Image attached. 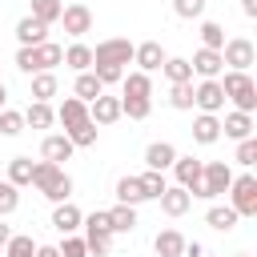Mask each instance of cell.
Segmentation results:
<instances>
[{
	"label": "cell",
	"instance_id": "obj_39",
	"mask_svg": "<svg viewBox=\"0 0 257 257\" xmlns=\"http://www.w3.org/2000/svg\"><path fill=\"white\" fill-rule=\"evenodd\" d=\"M0 133L4 137H20L24 133V116L16 108H0Z\"/></svg>",
	"mask_w": 257,
	"mask_h": 257
},
{
	"label": "cell",
	"instance_id": "obj_30",
	"mask_svg": "<svg viewBox=\"0 0 257 257\" xmlns=\"http://www.w3.org/2000/svg\"><path fill=\"white\" fill-rule=\"evenodd\" d=\"M141 201H145L141 181H137V177H120V181H116V205H133V209H137Z\"/></svg>",
	"mask_w": 257,
	"mask_h": 257
},
{
	"label": "cell",
	"instance_id": "obj_27",
	"mask_svg": "<svg viewBox=\"0 0 257 257\" xmlns=\"http://www.w3.org/2000/svg\"><path fill=\"white\" fill-rule=\"evenodd\" d=\"M153 249H157V257H181L185 237H181L177 229H161V233H157V241H153Z\"/></svg>",
	"mask_w": 257,
	"mask_h": 257
},
{
	"label": "cell",
	"instance_id": "obj_12",
	"mask_svg": "<svg viewBox=\"0 0 257 257\" xmlns=\"http://www.w3.org/2000/svg\"><path fill=\"white\" fill-rule=\"evenodd\" d=\"M76 149H72V141L64 137V133H48L44 141H40V157L44 161H52V165H60V161H68Z\"/></svg>",
	"mask_w": 257,
	"mask_h": 257
},
{
	"label": "cell",
	"instance_id": "obj_28",
	"mask_svg": "<svg viewBox=\"0 0 257 257\" xmlns=\"http://www.w3.org/2000/svg\"><path fill=\"white\" fill-rule=\"evenodd\" d=\"M72 92H76V100L92 104V100H96V96L104 92V84H100V80H96V72L88 68V72H80V76H76V88H72Z\"/></svg>",
	"mask_w": 257,
	"mask_h": 257
},
{
	"label": "cell",
	"instance_id": "obj_51",
	"mask_svg": "<svg viewBox=\"0 0 257 257\" xmlns=\"http://www.w3.org/2000/svg\"><path fill=\"white\" fill-rule=\"evenodd\" d=\"M241 12L245 16H257V0H241Z\"/></svg>",
	"mask_w": 257,
	"mask_h": 257
},
{
	"label": "cell",
	"instance_id": "obj_1",
	"mask_svg": "<svg viewBox=\"0 0 257 257\" xmlns=\"http://www.w3.org/2000/svg\"><path fill=\"white\" fill-rule=\"evenodd\" d=\"M217 84H221L225 100L237 104V112H253L257 108V84H253L249 72H225V76H217Z\"/></svg>",
	"mask_w": 257,
	"mask_h": 257
},
{
	"label": "cell",
	"instance_id": "obj_22",
	"mask_svg": "<svg viewBox=\"0 0 257 257\" xmlns=\"http://www.w3.org/2000/svg\"><path fill=\"white\" fill-rule=\"evenodd\" d=\"M20 116H24V124H28V128H52V120H56L52 104H44V100H32Z\"/></svg>",
	"mask_w": 257,
	"mask_h": 257
},
{
	"label": "cell",
	"instance_id": "obj_50",
	"mask_svg": "<svg viewBox=\"0 0 257 257\" xmlns=\"http://www.w3.org/2000/svg\"><path fill=\"white\" fill-rule=\"evenodd\" d=\"M8 241H12V229H8V225H4V217H0V249H4Z\"/></svg>",
	"mask_w": 257,
	"mask_h": 257
},
{
	"label": "cell",
	"instance_id": "obj_41",
	"mask_svg": "<svg viewBox=\"0 0 257 257\" xmlns=\"http://www.w3.org/2000/svg\"><path fill=\"white\" fill-rule=\"evenodd\" d=\"M237 165H245V169H253V165H257V137L237 141Z\"/></svg>",
	"mask_w": 257,
	"mask_h": 257
},
{
	"label": "cell",
	"instance_id": "obj_26",
	"mask_svg": "<svg viewBox=\"0 0 257 257\" xmlns=\"http://www.w3.org/2000/svg\"><path fill=\"white\" fill-rule=\"evenodd\" d=\"M104 213H108L112 233H133V229H137V209H133V205H112V209H104Z\"/></svg>",
	"mask_w": 257,
	"mask_h": 257
},
{
	"label": "cell",
	"instance_id": "obj_16",
	"mask_svg": "<svg viewBox=\"0 0 257 257\" xmlns=\"http://www.w3.org/2000/svg\"><path fill=\"white\" fill-rule=\"evenodd\" d=\"M16 40H20V48H36V44L48 40V24L24 16V20H16Z\"/></svg>",
	"mask_w": 257,
	"mask_h": 257
},
{
	"label": "cell",
	"instance_id": "obj_17",
	"mask_svg": "<svg viewBox=\"0 0 257 257\" xmlns=\"http://www.w3.org/2000/svg\"><path fill=\"white\" fill-rule=\"evenodd\" d=\"M193 141H197V145H217V141H221V116L201 112V116L193 120Z\"/></svg>",
	"mask_w": 257,
	"mask_h": 257
},
{
	"label": "cell",
	"instance_id": "obj_33",
	"mask_svg": "<svg viewBox=\"0 0 257 257\" xmlns=\"http://www.w3.org/2000/svg\"><path fill=\"white\" fill-rule=\"evenodd\" d=\"M64 137L72 141V149H92V145H96V124H92V120H80V124H72Z\"/></svg>",
	"mask_w": 257,
	"mask_h": 257
},
{
	"label": "cell",
	"instance_id": "obj_7",
	"mask_svg": "<svg viewBox=\"0 0 257 257\" xmlns=\"http://www.w3.org/2000/svg\"><path fill=\"white\" fill-rule=\"evenodd\" d=\"M193 104H197L201 112H213V116H217V112L225 108V92H221V84H217V80H201V84L193 88Z\"/></svg>",
	"mask_w": 257,
	"mask_h": 257
},
{
	"label": "cell",
	"instance_id": "obj_38",
	"mask_svg": "<svg viewBox=\"0 0 257 257\" xmlns=\"http://www.w3.org/2000/svg\"><path fill=\"white\" fill-rule=\"evenodd\" d=\"M4 257H36V241L28 233H12V241L4 245Z\"/></svg>",
	"mask_w": 257,
	"mask_h": 257
},
{
	"label": "cell",
	"instance_id": "obj_44",
	"mask_svg": "<svg viewBox=\"0 0 257 257\" xmlns=\"http://www.w3.org/2000/svg\"><path fill=\"white\" fill-rule=\"evenodd\" d=\"M173 12H177L181 20H197V16L205 12V0H173Z\"/></svg>",
	"mask_w": 257,
	"mask_h": 257
},
{
	"label": "cell",
	"instance_id": "obj_34",
	"mask_svg": "<svg viewBox=\"0 0 257 257\" xmlns=\"http://www.w3.org/2000/svg\"><path fill=\"white\" fill-rule=\"evenodd\" d=\"M137 181H141V193H145V201H157V197H161V193L169 189L165 173H153V169H145V173H141Z\"/></svg>",
	"mask_w": 257,
	"mask_h": 257
},
{
	"label": "cell",
	"instance_id": "obj_46",
	"mask_svg": "<svg viewBox=\"0 0 257 257\" xmlns=\"http://www.w3.org/2000/svg\"><path fill=\"white\" fill-rule=\"evenodd\" d=\"M92 72H96V80H100L104 88H108V84H120V80H124V68H116V64H100V68H92Z\"/></svg>",
	"mask_w": 257,
	"mask_h": 257
},
{
	"label": "cell",
	"instance_id": "obj_9",
	"mask_svg": "<svg viewBox=\"0 0 257 257\" xmlns=\"http://www.w3.org/2000/svg\"><path fill=\"white\" fill-rule=\"evenodd\" d=\"M80 221H84V213H80L72 201H60V205H52V229H56L60 237L76 233V229H80Z\"/></svg>",
	"mask_w": 257,
	"mask_h": 257
},
{
	"label": "cell",
	"instance_id": "obj_15",
	"mask_svg": "<svg viewBox=\"0 0 257 257\" xmlns=\"http://www.w3.org/2000/svg\"><path fill=\"white\" fill-rule=\"evenodd\" d=\"M157 201H161V213H165V217H185V213H189V205H193V197H189L181 185H169Z\"/></svg>",
	"mask_w": 257,
	"mask_h": 257
},
{
	"label": "cell",
	"instance_id": "obj_36",
	"mask_svg": "<svg viewBox=\"0 0 257 257\" xmlns=\"http://www.w3.org/2000/svg\"><path fill=\"white\" fill-rule=\"evenodd\" d=\"M56 88H60V84H56L52 72H36V76H32V100H44V104H48V100L56 96Z\"/></svg>",
	"mask_w": 257,
	"mask_h": 257
},
{
	"label": "cell",
	"instance_id": "obj_24",
	"mask_svg": "<svg viewBox=\"0 0 257 257\" xmlns=\"http://www.w3.org/2000/svg\"><path fill=\"white\" fill-rule=\"evenodd\" d=\"M161 72L169 76V84H189V80H193V64H189L185 56H165Z\"/></svg>",
	"mask_w": 257,
	"mask_h": 257
},
{
	"label": "cell",
	"instance_id": "obj_52",
	"mask_svg": "<svg viewBox=\"0 0 257 257\" xmlns=\"http://www.w3.org/2000/svg\"><path fill=\"white\" fill-rule=\"evenodd\" d=\"M4 96H8V92H4V80H0V108H4Z\"/></svg>",
	"mask_w": 257,
	"mask_h": 257
},
{
	"label": "cell",
	"instance_id": "obj_43",
	"mask_svg": "<svg viewBox=\"0 0 257 257\" xmlns=\"http://www.w3.org/2000/svg\"><path fill=\"white\" fill-rule=\"evenodd\" d=\"M16 205H20V193H16V185H0V217H8V213H16Z\"/></svg>",
	"mask_w": 257,
	"mask_h": 257
},
{
	"label": "cell",
	"instance_id": "obj_6",
	"mask_svg": "<svg viewBox=\"0 0 257 257\" xmlns=\"http://www.w3.org/2000/svg\"><path fill=\"white\" fill-rule=\"evenodd\" d=\"M60 24H64V32H68L72 40H80L84 32H92V12H88V4H64Z\"/></svg>",
	"mask_w": 257,
	"mask_h": 257
},
{
	"label": "cell",
	"instance_id": "obj_48",
	"mask_svg": "<svg viewBox=\"0 0 257 257\" xmlns=\"http://www.w3.org/2000/svg\"><path fill=\"white\" fill-rule=\"evenodd\" d=\"M181 257H205V245H201V241H185Z\"/></svg>",
	"mask_w": 257,
	"mask_h": 257
},
{
	"label": "cell",
	"instance_id": "obj_2",
	"mask_svg": "<svg viewBox=\"0 0 257 257\" xmlns=\"http://www.w3.org/2000/svg\"><path fill=\"white\" fill-rule=\"evenodd\" d=\"M229 205H233L237 217H257V177H253V173L233 177V185H229Z\"/></svg>",
	"mask_w": 257,
	"mask_h": 257
},
{
	"label": "cell",
	"instance_id": "obj_19",
	"mask_svg": "<svg viewBox=\"0 0 257 257\" xmlns=\"http://www.w3.org/2000/svg\"><path fill=\"white\" fill-rule=\"evenodd\" d=\"M221 133L225 137H233V141H245V137H253V112H229L225 120H221Z\"/></svg>",
	"mask_w": 257,
	"mask_h": 257
},
{
	"label": "cell",
	"instance_id": "obj_49",
	"mask_svg": "<svg viewBox=\"0 0 257 257\" xmlns=\"http://www.w3.org/2000/svg\"><path fill=\"white\" fill-rule=\"evenodd\" d=\"M36 257H60L56 245H36Z\"/></svg>",
	"mask_w": 257,
	"mask_h": 257
},
{
	"label": "cell",
	"instance_id": "obj_21",
	"mask_svg": "<svg viewBox=\"0 0 257 257\" xmlns=\"http://www.w3.org/2000/svg\"><path fill=\"white\" fill-rule=\"evenodd\" d=\"M60 177H64L60 165H52V161H36V169H32V189H36V193H48Z\"/></svg>",
	"mask_w": 257,
	"mask_h": 257
},
{
	"label": "cell",
	"instance_id": "obj_40",
	"mask_svg": "<svg viewBox=\"0 0 257 257\" xmlns=\"http://www.w3.org/2000/svg\"><path fill=\"white\" fill-rule=\"evenodd\" d=\"M169 104L181 108V112L193 108V80H189V84H173V88H169Z\"/></svg>",
	"mask_w": 257,
	"mask_h": 257
},
{
	"label": "cell",
	"instance_id": "obj_3",
	"mask_svg": "<svg viewBox=\"0 0 257 257\" xmlns=\"http://www.w3.org/2000/svg\"><path fill=\"white\" fill-rule=\"evenodd\" d=\"M133 40H124V36H108V40H100L96 48H92V68H100V64H116V68H124L128 60H133Z\"/></svg>",
	"mask_w": 257,
	"mask_h": 257
},
{
	"label": "cell",
	"instance_id": "obj_29",
	"mask_svg": "<svg viewBox=\"0 0 257 257\" xmlns=\"http://www.w3.org/2000/svg\"><path fill=\"white\" fill-rule=\"evenodd\" d=\"M64 64H68V68H76V72H88V68H92V48H88V44H80V40H76V44H68V48H64Z\"/></svg>",
	"mask_w": 257,
	"mask_h": 257
},
{
	"label": "cell",
	"instance_id": "obj_18",
	"mask_svg": "<svg viewBox=\"0 0 257 257\" xmlns=\"http://www.w3.org/2000/svg\"><path fill=\"white\" fill-rule=\"evenodd\" d=\"M56 120H60V124H64V133H68L72 124L88 120V104H84V100H76V96H64V100H60V108H56Z\"/></svg>",
	"mask_w": 257,
	"mask_h": 257
},
{
	"label": "cell",
	"instance_id": "obj_20",
	"mask_svg": "<svg viewBox=\"0 0 257 257\" xmlns=\"http://www.w3.org/2000/svg\"><path fill=\"white\" fill-rule=\"evenodd\" d=\"M32 56H36V72H52L56 64H64V48H60V44H52V40L36 44V48H32Z\"/></svg>",
	"mask_w": 257,
	"mask_h": 257
},
{
	"label": "cell",
	"instance_id": "obj_8",
	"mask_svg": "<svg viewBox=\"0 0 257 257\" xmlns=\"http://www.w3.org/2000/svg\"><path fill=\"white\" fill-rule=\"evenodd\" d=\"M189 64H193V72H197L201 80H217V76L225 72V60H221V52H213V48H197Z\"/></svg>",
	"mask_w": 257,
	"mask_h": 257
},
{
	"label": "cell",
	"instance_id": "obj_14",
	"mask_svg": "<svg viewBox=\"0 0 257 257\" xmlns=\"http://www.w3.org/2000/svg\"><path fill=\"white\" fill-rule=\"evenodd\" d=\"M201 169H205V161H197V157H177V161H173V173H177V185H181L185 193L201 185Z\"/></svg>",
	"mask_w": 257,
	"mask_h": 257
},
{
	"label": "cell",
	"instance_id": "obj_47",
	"mask_svg": "<svg viewBox=\"0 0 257 257\" xmlns=\"http://www.w3.org/2000/svg\"><path fill=\"white\" fill-rule=\"evenodd\" d=\"M16 68L28 72V76H36V56H32V48H16Z\"/></svg>",
	"mask_w": 257,
	"mask_h": 257
},
{
	"label": "cell",
	"instance_id": "obj_31",
	"mask_svg": "<svg viewBox=\"0 0 257 257\" xmlns=\"http://www.w3.org/2000/svg\"><path fill=\"white\" fill-rule=\"evenodd\" d=\"M120 88H124V96H153V80H149V72H124Z\"/></svg>",
	"mask_w": 257,
	"mask_h": 257
},
{
	"label": "cell",
	"instance_id": "obj_37",
	"mask_svg": "<svg viewBox=\"0 0 257 257\" xmlns=\"http://www.w3.org/2000/svg\"><path fill=\"white\" fill-rule=\"evenodd\" d=\"M201 48H213V52L225 48V28H221L217 20H205V24H201Z\"/></svg>",
	"mask_w": 257,
	"mask_h": 257
},
{
	"label": "cell",
	"instance_id": "obj_53",
	"mask_svg": "<svg viewBox=\"0 0 257 257\" xmlns=\"http://www.w3.org/2000/svg\"><path fill=\"white\" fill-rule=\"evenodd\" d=\"M237 257H245V253H237Z\"/></svg>",
	"mask_w": 257,
	"mask_h": 257
},
{
	"label": "cell",
	"instance_id": "obj_35",
	"mask_svg": "<svg viewBox=\"0 0 257 257\" xmlns=\"http://www.w3.org/2000/svg\"><path fill=\"white\" fill-rule=\"evenodd\" d=\"M60 12H64V4L60 0H32V20H40V24H56L60 20Z\"/></svg>",
	"mask_w": 257,
	"mask_h": 257
},
{
	"label": "cell",
	"instance_id": "obj_10",
	"mask_svg": "<svg viewBox=\"0 0 257 257\" xmlns=\"http://www.w3.org/2000/svg\"><path fill=\"white\" fill-rule=\"evenodd\" d=\"M133 64H141L137 72H157V68L165 64V48H161V40H145V44H137V48H133Z\"/></svg>",
	"mask_w": 257,
	"mask_h": 257
},
{
	"label": "cell",
	"instance_id": "obj_45",
	"mask_svg": "<svg viewBox=\"0 0 257 257\" xmlns=\"http://www.w3.org/2000/svg\"><path fill=\"white\" fill-rule=\"evenodd\" d=\"M44 197H48L52 205H60V201H68V197H72V177L64 173V177H60V181H56V185H52V189L44 193Z\"/></svg>",
	"mask_w": 257,
	"mask_h": 257
},
{
	"label": "cell",
	"instance_id": "obj_32",
	"mask_svg": "<svg viewBox=\"0 0 257 257\" xmlns=\"http://www.w3.org/2000/svg\"><path fill=\"white\" fill-rule=\"evenodd\" d=\"M153 112V100L149 96H120V116H128V120H145Z\"/></svg>",
	"mask_w": 257,
	"mask_h": 257
},
{
	"label": "cell",
	"instance_id": "obj_4",
	"mask_svg": "<svg viewBox=\"0 0 257 257\" xmlns=\"http://www.w3.org/2000/svg\"><path fill=\"white\" fill-rule=\"evenodd\" d=\"M229 185H233V169H229L225 161H205V169H201V189H205V201H213V197L229 193Z\"/></svg>",
	"mask_w": 257,
	"mask_h": 257
},
{
	"label": "cell",
	"instance_id": "obj_5",
	"mask_svg": "<svg viewBox=\"0 0 257 257\" xmlns=\"http://www.w3.org/2000/svg\"><path fill=\"white\" fill-rule=\"evenodd\" d=\"M221 60L229 64V72H249V64L257 60V48H253V40H245V36H233V40H225V48H221Z\"/></svg>",
	"mask_w": 257,
	"mask_h": 257
},
{
	"label": "cell",
	"instance_id": "obj_11",
	"mask_svg": "<svg viewBox=\"0 0 257 257\" xmlns=\"http://www.w3.org/2000/svg\"><path fill=\"white\" fill-rule=\"evenodd\" d=\"M88 120H92V124H112V120H120V96L100 92V96L88 104Z\"/></svg>",
	"mask_w": 257,
	"mask_h": 257
},
{
	"label": "cell",
	"instance_id": "obj_54",
	"mask_svg": "<svg viewBox=\"0 0 257 257\" xmlns=\"http://www.w3.org/2000/svg\"><path fill=\"white\" fill-rule=\"evenodd\" d=\"M0 185H4V181H0Z\"/></svg>",
	"mask_w": 257,
	"mask_h": 257
},
{
	"label": "cell",
	"instance_id": "obj_13",
	"mask_svg": "<svg viewBox=\"0 0 257 257\" xmlns=\"http://www.w3.org/2000/svg\"><path fill=\"white\" fill-rule=\"evenodd\" d=\"M181 153L169 145V141H153L149 149H145V165L153 169V173H165V169H173V161H177Z\"/></svg>",
	"mask_w": 257,
	"mask_h": 257
},
{
	"label": "cell",
	"instance_id": "obj_42",
	"mask_svg": "<svg viewBox=\"0 0 257 257\" xmlns=\"http://www.w3.org/2000/svg\"><path fill=\"white\" fill-rule=\"evenodd\" d=\"M56 253H60V257H88V249H84V237H76V233H68V237L56 245Z\"/></svg>",
	"mask_w": 257,
	"mask_h": 257
},
{
	"label": "cell",
	"instance_id": "obj_25",
	"mask_svg": "<svg viewBox=\"0 0 257 257\" xmlns=\"http://www.w3.org/2000/svg\"><path fill=\"white\" fill-rule=\"evenodd\" d=\"M32 169H36L32 157H12V161H8V185H16V189L32 185Z\"/></svg>",
	"mask_w": 257,
	"mask_h": 257
},
{
	"label": "cell",
	"instance_id": "obj_23",
	"mask_svg": "<svg viewBox=\"0 0 257 257\" xmlns=\"http://www.w3.org/2000/svg\"><path fill=\"white\" fill-rule=\"evenodd\" d=\"M237 213H233V205H213L209 213H205V225L209 229H217V233H229V229H237Z\"/></svg>",
	"mask_w": 257,
	"mask_h": 257
}]
</instances>
